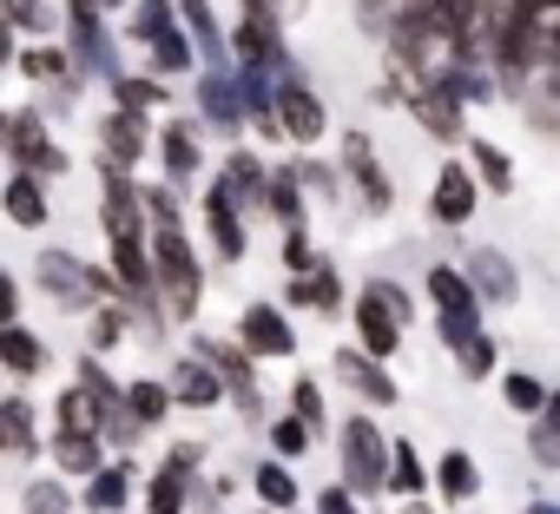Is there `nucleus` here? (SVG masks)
Segmentation results:
<instances>
[{
    "label": "nucleus",
    "mask_w": 560,
    "mask_h": 514,
    "mask_svg": "<svg viewBox=\"0 0 560 514\" xmlns=\"http://www.w3.org/2000/svg\"><path fill=\"white\" fill-rule=\"evenodd\" d=\"M145 237H152V291L165 297V317H198L205 304V278H198V257L191 237L178 224V198L172 191H145Z\"/></svg>",
    "instance_id": "nucleus-1"
},
{
    "label": "nucleus",
    "mask_w": 560,
    "mask_h": 514,
    "mask_svg": "<svg viewBox=\"0 0 560 514\" xmlns=\"http://www.w3.org/2000/svg\"><path fill=\"white\" fill-rule=\"evenodd\" d=\"M34 278H40V291L60 311H100L106 297H126L100 265H86V257H73V250H40L34 257Z\"/></svg>",
    "instance_id": "nucleus-2"
},
{
    "label": "nucleus",
    "mask_w": 560,
    "mask_h": 514,
    "mask_svg": "<svg viewBox=\"0 0 560 514\" xmlns=\"http://www.w3.org/2000/svg\"><path fill=\"white\" fill-rule=\"evenodd\" d=\"M132 40L152 54V73H185L198 60L191 34L178 21V0H132Z\"/></svg>",
    "instance_id": "nucleus-3"
},
{
    "label": "nucleus",
    "mask_w": 560,
    "mask_h": 514,
    "mask_svg": "<svg viewBox=\"0 0 560 514\" xmlns=\"http://www.w3.org/2000/svg\"><path fill=\"white\" fill-rule=\"evenodd\" d=\"M337 462H343V488L357 501L363 494H383V481H389V435L370 416H350L337 429Z\"/></svg>",
    "instance_id": "nucleus-4"
},
{
    "label": "nucleus",
    "mask_w": 560,
    "mask_h": 514,
    "mask_svg": "<svg viewBox=\"0 0 560 514\" xmlns=\"http://www.w3.org/2000/svg\"><path fill=\"white\" fill-rule=\"evenodd\" d=\"M67 54H73V73H86V80H113L119 73V54H113L100 0H67Z\"/></svg>",
    "instance_id": "nucleus-5"
},
{
    "label": "nucleus",
    "mask_w": 560,
    "mask_h": 514,
    "mask_svg": "<svg viewBox=\"0 0 560 514\" xmlns=\"http://www.w3.org/2000/svg\"><path fill=\"white\" fill-rule=\"evenodd\" d=\"M277 126H284V139H291V145H317V139H324V126H330V113H324L317 86H311L291 60L277 67Z\"/></svg>",
    "instance_id": "nucleus-6"
},
{
    "label": "nucleus",
    "mask_w": 560,
    "mask_h": 514,
    "mask_svg": "<svg viewBox=\"0 0 560 514\" xmlns=\"http://www.w3.org/2000/svg\"><path fill=\"white\" fill-rule=\"evenodd\" d=\"M191 350L218 370V383H224V396L244 409V422H264V402H257V357H250L244 343H218V337H198Z\"/></svg>",
    "instance_id": "nucleus-7"
},
{
    "label": "nucleus",
    "mask_w": 560,
    "mask_h": 514,
    "mask_svg": "<svg viewBox=\"0 0 560 514\" xmlns=\"http://www.w3.org/2000/svg\"><path fill=\"white\" fill-rule=\"evenodd\" d=\"M8 159H14V172H34V178H60L67 172V152H60V139L47 132L40 113H14L8 119Z\"/></svg>",
    "instance_id": "nucleus-8"
},
{
    "label": "nucleus",
    "mask_w": 560,
    "mask_h": 514,
    "mask_svg": "<svg viewBox=\"0 0 560 514\" xmlns=\"http://www.w3.org/2000/svg\"><path fill=\"white\" fill-rule=\"evenodd\" d=\"M237 343H244L257 363L298 357V330H291V317L277 311V304H244V317H237Z\"/></svg>",
    "instance_id": "nucleus-9"
},
{
    "label": "nucleus",
    "mask_w": 560,
    "mask_h": 514,
    "mask_svg": "<svg viewBox=\"0 0 560 514\" xmlns=\"http://www.w3.org/2000/svg\"><path fill=\"white\" fill-rule=\"evenodd\" d=\"M205 231H211V250H218V265H237V257L250 250V237H244V205L231 198V185L224 178H211V191H205Z\"/></svg>",
    "instance_id": "nucleus-10"
},
{
    "label": "nucleus",
    "mask_w": 560,
    "mask_h": 514,
    "mask_svg": "<svg viewBox=\"0 0 560 514\" xmlns=\"http://www.w3.org/2000/svg\"><path fill=\"white\" fill-rule=\"evenodd\" d=\"M475 198H481V178H475V165H462V159H448V165L435 172V191H429V211H435V224H448V231H462V224L475 218Z\"/></svg>",
    "instance_id": "nucleus-11"
},
{
    "label": "nucleus",
    "mask_w": 560,
    "mask_h": 514,
    "mask_svg": "<svg viewBox=\"0 0 560 514\" xmlns=\"http://www.w3.org/2000/svg\"><path fill=\"white\" fill-rule=\"evenodd\" d=\"M409 113H416L422 132H435L442 145H462V139H468V126H462V100H455L442 80H416V86H409Z\"/></svg>",
    "instance_id": "nucleus-12"
},
{
    "label": "nucleus",
    "mask_w": 560,
    "mask_h": 514,
    "mask_svg": "<svg viewBox=\"0 0 560 514\" xmlns=\"http://www.w3.org/2000/svg\"><path fill=\"white\" fill-rule=\"evenodd\" d=\"M343 172L357 178V191H363V205H370L376 218L396 205V185H389V172H383V159L370 152V139H363V132H343Z\"/></svg>",
    "instance_id": "nucleus-13"
},
{
    "label": "nucleus",
    "mask_w": 560,
    "mask_h": 514,
    "mask_svg": "<svg viewBox=\"0 0 560 514\" xmlns=\"http://www.w3.org/2000/svg\"><path fill=\"white\" fill-rule=\"evenodd\" d=\"M337 376L370 402V409H389V402H402V389H396V376L383 370V357H370L363 343L357 350H337Z\"/></svg>",
    "instance_id": "nucleus-14"
},
{
    "label": "nucleus",
    "mask_w": 560,
    "mask_h": 514,
    "mask_svg": "<svg viewBox=\"0 0 560 514\" xmlns=\"http://www.w3.org/2000/svg\"><path fill=\"white\" fill-rule=\"evenodd\" d=\"M145 145H152V139H145V113H126V106H119V113L100 126V165L132 172V165L145 159Z\"/></svg>",
    "instance_id": "nucleus-15"
},
{
    "label": "nucleus",
    "mask_w": 560,
    "mask_h": 514,
    "mask_svg": "<svg viewBox=\"0 0 560 514\" xmlns=\"http://www.w3.org/2000/svg\"><path fill=\"white\" fill-rule=\"evenodd\" d=\"M350 317H357V343H363L370 357H383V363H389V357H396V343H402V317H396L376 291H363Z\"/></svg>",
    "instance_id": "nucleus-16"
},
{
    "label": "nucleus",
    "mask_w": 560,
    "mask_h": 514,
    "mask_svg": "<svg viewBox=\"0 0 560 514\" xmlns=\"http://www.w3.org/2000/svg\"><path fill=\"white\" fill-rule=\"evenodd\" d=\"M231 47H237V60H264V67H284V60H291L284 21H277V14H244L237 34H231Z\"/></svg>",
    "instance_id": "nucleus-17"
},
{
    "label": "nucleus",
    "mask_w": 560,
    "mask_h": 514,
    "mask_svg": "<svg viewBox=\"0 0 560 514\" xmlns=\"http://www.w3.org/2000/svg\"><path fill=\"white\" fill-rule=\"evenodd\" d=\"M468 284H475L481 304H514V297H521V278H514V265H508L494 244H475V257H468Z\"/></svg>",
    "instance_id": "nucleus-18"
},
{
    "label": "nucleus",
    "mask_w": 560,
    "mask_h": 514,
    "mask_svg": "<svg viewBox=\"0 0 560 514\" xmlns=\"http://www.w3.org/2000/svg\"><path fill=\"white\" fill-rule=\"evenodd\" d=\"M224 402V383H218V370L191 350L178 370H172V409H218Z\"/></svg>",
    "instance_id": "nucleus-19"
},
{
    "label": "nucleus",
    "mask_w": 560,
    "mask_h": 514,
    "mask_svg": "<svg viewBox=\"0 0 560 514\" xmlns=\"http://www.w3.org/2000/svg\"><path fill=\"white\" fill-rule=\"evenodd\" d=\"M0 211H8L21 231H40L47 218H54V198H47V178H34V172H14L8 178V191H0Z\"/></svg>",
    "instance_id": "nucleus-20"
},
{
    "label": "nucleus",
    "mask_w": 560,
    "mask_h": 514,
    "mask_svg": "<svg viewBox=\"0 0 560 514\" xmlns=\"http://www.w3.org/2000/svg\"><path fill=\"white\" fill-rule=\"evenodd\" d=\"M514 14L527 27V47L540 67H560V0H514Z\"/></svg>",
    "instance_id": "nucleus-21"
},
{
    "label": "nucleus",
    "mask_w": 560,
    "mask_h": 514,
    "mask_svg": "<svg viewBox=\"0 0 560 514\" xmlns=\"http://www.w3.org/2000/svg\"><path fill=\"white\" fill-rule=\"evenodd\" d=\"M198 113H205L218 132H237V126H244V106H237V73L211 67V73L198 80Z\"/></svg>",
    "instance_id": "nucleus-22"
},
{
    "label": "nucleus",
    "mask_w": 560,
    "mask_h": 514,
    "mask_svg": "<svg viewBox=\"0 0 560 514\" xmlns=\"http://www.w3.org/2000/svg\"><path fill=\"white\" fill-rule=\"evenodd\" d=\"M298 311H317V317H330V311H343V278H337V265H311V271H298L291 278V291H284Z\"/></svg>",
    "instance_id": "nucleus-23"
},
{
    "label": "nucleus",
    "mask_w": 560,
    "mask_h": 514,
    "mask_svg": "<svg viewBox=\"0 0 560 514\" xmlns=\"http://www.w3.org/2000/svg\"><path fill=\"white\" fill-rule=\"evenodd\" d=\"M178 21H185V34H191V54H198L205 67H224L231 40H224V27H218V14H211V0H178Z\"/></svg>",
    "instance_id": "nucleus-24"
},
{
    "label": "nucleus",
    "mask_w": 560,
    "mask_h": 514,
    "mask_svg": "<svg viewBox=\"0 0 560 514\" xmlns=\"http://www.w3.org/2000/svg\"><path fill=\"white\" fill-rule=\"evenodd\" d=\"M0 370H14V376H40L47 370V343L14 317V324H0Z\"/></svg>",
    "instance_id": "nucleus-25"
},
{
    "label": "nucleus",
    "mask_w": 560,
    "mask_h": 514,
    "mask_svg": "<svg viewBox=\"0 0 560 514\" xmlns=\"http://www.w3.org/2000/svg\"><path fill=\"white\" fill-rule=\"evenodd\" d=\"M100 429H106L100 396H93L86 383H73V389L60 396V409H54V435H100Z\"/></svg>",
    "instance_id": "nucleus-26"
},
{
    "label": "nucleus",
    "mask_w": 560,
    "mask_h": 514,
    "mask_svg": "<svg viewBox=\"0 0 560 514\" xmlns=\"http://www.w3.org/2000/svg\"><path fill=\"white\" fill-rule=\"evenodd\" d=\"M126 501H132V462H113V468L100 462V468L86 475V507H93V514H119Z\"/></svg>",
    "instance_id": "nucleus-27"
},
{
    "label": "nucleus",
    "mask_w": 560,
    "mask_h": 514,
    "mask_svg": "<svg viewBox=\"0 0 560 514\" xmlns=\"http://www.w3.org/2000/svg\"><path fill=\"white\" fill-rule=\"evenodd\" d=\"M435 488H442V501H475V488H481L475 455H468V448H442V462H435Z\"/></svg>",
    "instance_id": "nucleus-28"
},
{
    "label": "nucleus",
    "mask_w": 560,
    "mask_h": 514,
    "mask_svg": "<svg viewBox=\"0 0 560 514\" xmlns=\"http://www.w3.org/2000/svg\"><path fill=\"white\" fill-rule=\"evenodd\" d=\"M0 435H8V455H40V429H34L27 396H0Z\"/></svg>",
    "instance_id": "nucleus-29"
},
{
    "label": "nucleus",
    "mask_w": 560,
    "mask_h": 514,
    "mask_svg": "<svg viewBox=\"0 0 560 514\" xmlns=\"http://www.w3.org/2000/svg\"><path fill=\"white\" fill-rule=\"evenodd\" d=\"M159 159H165V178H172V185H185V178L198 172V132H191L185 119H178V126H165V132H159Z\"/></svg>",
    "instance_id": "nucleus-30"
},
{
    "label": "nucleus",
    "mask_w": 560,
    "mask_h": 514,
    "mask_svg": "<svg viewBox=\"0 0 560 514\" xmlns=\"http://www.w3.org/2000/svg\"><path fill=\"white\" fill-rule=\"evenodd\" d=\"M468 152H475V178H481V191L508 198V191H514V159H508L494 139H468Z\"/></svg>",
    "instance_id": "nucleus-31"
},
{
    "label": "nucleus",
    "mask_w": 560,
    "mask_h": 514,
    "mask_svg": "<svg viewBox=\"0 0 560 514\" xmlns=\"http://www.w3.org/2000/svg\"><path fill=\"white\" fill-rule=\"evenodd\" d=\"M429 304H435V311H481L468 271H455V265H435V271H429Z\"/></svg>",
    "instance_id": "nucleus-32"
},
{
    "label": "nucleus",
    "mask_w": 560,
    "mask_h": 514,
    "mask_svg": "<svg viewBox=\"0 0 560 514\" xmlns=\"http://www.w3.org/2000/svg\"><path fill=\"white\" fill-rule=\"evenodd\" d=\"M389 494H429V468H422V455H416V442H389V481H383Z\"/></svg>",
    "instance_id": "nucleus-33"
},
{
    "label": "nucleus",
    "mask_w": 560,
    "mask_h": 514,
    "mask_svg": "<svg viewBox=\"0 0 560 514\" xmlns=\"http://www.w3.org/2000/svg\"><path fill=\"white\" fill-rule=\"evenodd\" d=\"M185 501H191V475L165 462V468L145 481V514H185Z\"/></svg>",
    "instance_id": "nucleus-34"
},
{
    "label": "nucleus",
    "mask_w": 560,
    "mask_h": 514,
    "mask_svg": "<svg viewBox=\"0 0 560 514\" xmlns=\"http://www.w3.org/2000/svg\"><path fill=\"white\" fill-rule=\"evenodd\" d=\"M224 185H231V198H237L244 211H250V205L264 211V185H270V178H264V165H257L250 152H231V159H224Z\"/></svg>",
    "instance_id": "nucleus-35"
},
{
    "label": "nucleus",
    "mask_w": 560,
    "mask_h": 514,
    "mask_svg": "<svg viewBox=\"0 0 560 514\" xmlns=\"http://www.w3.org/2000/svg\"><path fill=\"white\" fill-rule=\"evenodd\" d=\"M126 409L139 416V429L165 422V416H172V383H159V376H139V383H126Z\"/></svg>",
    "instance_id": "nucleus-36"
},
{
    "label": "nucleus",
    "mask_w": 560,
    "mask_h": 514,
    "mask_svg": "<svg viewBox=\"0 0 560 514\" xmlns=\"http://www.w3.org/2000/svg\"><path fill=\"white\" fill-rule=\"evenodd\" d=\"M298 191H304V185H298V172H277V178L264 185V211L284 224V231H291V224H304V198H298Z\"/></svg>",
    "instance_id": "nucleus-37"
},
{
    "label": "nucleus",
    "mask_w": 560,
    "mask_h": 514,
    "mask_svg": "<svg viewBox=\"0 0 560 514\" xmlns=\"http://www.w3.org/2000/svg\"><path fill=\"white\" fill-rule=\"evenodd\" d=\"M250 488H257V501H270V507H298V475H291L284 462H257Z\"/></svg>",
    "instance_id": "nucleus-38"
},
{
    "label": "nucleus",
    "mask_w": 560,
    "mask_h": 514,
    "mask_svg": "<svg viewBox=\"0 0 560 514\" xmlns=\"http://www.w3.org/2000/svg\"><path fill=\"white\" fill-rule=\"evenodd\" d=\"M93 357H113L119 343H126V297H106L100 311H93Z\"/></svg>",
    "instance_id": "nucleus-39"
},
{
    "label": "nucleus",
    "mask_w": 560,
    "mask_h": 514,
    "mask_svg": "<svg viewBox=\"0 0 560 514\" xmlns=\"http://www.w3.org/2000/svg\"><path fill=\"white\" fill-rule=\"evenodd\" d=\"M264 435H270V448L277 455H311V442H317V429L291 409V416H277V422H264Z\"/></svg>",
    "instance_id": "nucleus-40"
},
{
    "label": "nucleus",
    "mask_w": 560,
    "mask_h": 514,
    "mask_svg": "<svg viewBox=\"0 0 560 514\" xmlns=\"http://www.w3.org/2000/svg\"><path fill=\"white\" fill-rule=\"evenodd\" d=\"M113 100H119L126 113H152V106H165V86H159V73H152V80H139V73H113Z\"/></svg>",
    "instance_id": "nucleus-41"
},
{
    "label": "nucleus",
    "mask_w": 560,
    "mask_h": 514,
    "mask_svg": "<svg viewBox=\"0 0 560 514\" xmlns=\"http://www.w3.org/2000/svg\"><path fill=\"white\" fill-rule=\"evenodd\" d=\"M54 462L67 475H93L106 455H100V435H54Z\"/></svg>",
    "instance_id": "nucleus-42"
},
{
    "label": "nucleus",
    "mask_w": 560,
    "mask_h": 514,
    "mask_svg": "<svg viewBox=\"0 0 560 514\" xmlns=\"http://www.w3.org/2000/svg\"><path fill=\"white\" fill-rule=\"evenodd\" d=\"M21 73H27V80H67V73H73V54L54 47V40H40V47L21 54Z\"/></svg>",
    "instance_id": "nucleus-43"
},
{
    "label": "nucleus",
    "mask_w": 560,
    "mask_h": 514,
    "mask_svg": "<svg viewBox=\"0 0 560 514\" xmlns=\"http://www.w3.org/2000/svg\"><path fill=\"white\" fill-rule=\"evenodd\" d=\"M501 402L514 409V416H540V402H547V383H534V376H501Z\"/></svg>",
    "instance_id": "nucleus-44"
},
{
    "label": "nucleus",
    "mask_w": 560,
    "mask_h": 514,
    "mask_svg": "<svg viewBox=\"0 0 560 514\" xmlns=\"http://www.w3.org/2000/svg\"><path fill=\"white\" fill-rule=\"evenodd\" d=\"M435 330L448 350H462L468 337H481V311H435Z\"/></svg>",
    "instance_id": "nucleus-45"
},
{
    "label": "nucleus",
    "mask_w": 560,
    "mask_h": 514,
    "mask_svg": "<svg viewBox=\"0 0 560 514\" xmlns=\"http://www.w3.org/2000/svg\"><path fill=\"white\" fill-rule=\"evenodd\" d=\"M455 363H462V376H475V383H481V376H494V337H488V330H481V337H468V343L455 350Z\"/></svg>",
    "instance_id": "nucleus-46"
},
{
    "label": "nucleus",
    "mask_w": 560,
    "mask_h": 514,
    "mask_svg": "<svg viewBox=\"0 0 560 514\" xmlns=\"http://www.w3.org/2000/svg\"><path fill=\"white\" fill-rule=\"evenodd\" d=\"M527 448H534V462H540V468H560V416H547V409H540V422H534Z\"/></svg>",
    "instance_id": "nucleus-47"
},
{
    "label": "nucleus",
    "mask_w": 560,
    "mask_h": 514,
    "mask_svg": "<svg viewBox=\"0 0 560 514\" xmlns=\"http://www.w3.org/2000/svg\"><path fill=\"white\" fill-rule=\"evenodd\" d=\"M80 383H86V389L100 396V409H113V402H126V383H113L100 357H86V363H80Z\"/></svg>",
    "instance_id": "nucleus-48"
},
{
    "label": "nucleus",
    "mask_w": 560,
    "mask_h": 514,
    "mask_svg": "<svg viewBox=\"0 0 560 514\" xmlns=\"http://www.w3.org/2000/svg\"><path fill=\"white\" fill-rule=\"evenodd\" d=\"M291 409H298L311 429H324V389H317V376H298V383H291Z\"/></svg>",
    "instance_id": "nucleus-49"
},
{
    "label": "nucleus",
    "mask_w": 560,
    "mask_h": 514,
    "mask_svg": "<svg viewBox=\"0 0 560 514\" xmlns=\"http://www.w3.org/2000/svg\"><path fill=\"white\" fill-rule=\"evenodd\" d=\"M21 501H27V514H67V507H73L60 481H27V494H21Z\"/></svg>",
    "instance_id": "nucleus-50"
},
{
    "label": "nucleus",
    "mask_w": 560,
    "mask_h": 514,
    "mask_svg": "<svg viewBox=\"0 0 560 514\" xmlns=\"http://www.w3.org/2000/svg\"><path fill=\"white\" fill-rule=\"evenodd\" d=\"M284 265H291V278H298V271H311V265H324L317 244L304 237V224H291V231H284Z\"/></svg>",
    "instance_id": "nucleus-51"
},
{
    "label": "nucleus",
    "mask_w": 560,
    "mask_h": 514,
    "mask_svg": "<svg viewBox=\"0 0 560 514\" xmlns=\"http://www.w3.org/2000/svg\"><path fill=\"white\" fill-rule=\"evenodd\" d=\"M363 291H376V297H383V304H389V311H396V317H402V324H409V317H416V297H409V291H402V284H396V278H370V284H363Z\"/></svg>",
    "instance_id": "nucleus-52"
},
{
    "label": "nucleus",
    "mask_w": 560,
    "mask_h": 514,
    "mask_svg": "<svg viewBox=\"0 0 560 514\" xmlns=\"http://www.w3.org/2000/svg\"><path fill=\"white\" fill-rule=\"evenodd\" d=\"M291 172H298V185H311L317 198H330V191H337V172H330V165H311V159H304V165H291Z\"/></svg>",
    "instance_id": "nucleus-53"
},
{
    "label": "nucleus",
    "mask_w": 560,
    "mask_h": 514,
    "mask_svg": "<svg viewBox=\"0 0 560 514\" xmlns=\"http://www.w3.org/2000/svg\"><path fill=\"white\" fill-rule=\"evenodd\" d=\"M317 514H363V507H357V494L337 481V488H317Z\"/></svg>",
    "instance_id": "nucleus-54"
},
{
    "label": "nucleus",
    "mask_w": 560,
    "mask_h": 514,
    "mask_svg": "<svg viewBox=\"0 0 560 514\" xmlns=\"http://www.w3.org/2000/svg\"><path fill=\"white\" fill-rule=\"evenodd\" d=\"M21 27H14V14L8 8H0V67H8V60H21V40H14Z\"/></svg>",
    "instance_id": "nucleus-55"
},
{
    "label": "nucleus",
    "mask_w": 560,
    "mask_h": 514,
    "mask_svg": "<svg viewBox=\"0 0 560 514\" xmlns=\"http://www.w3.org/2000/svg\"><path fill=\"white\" fill-rule=\"evenodd\" d=\"M14 317H21V284L0 271V324H14Z\"/></svg>",
    "instance_id": "nucleus-56"
},
{
    "label": "nucleus",
    "mask_w": 560,
    "mask_h": 514,
    "mask_svg": "<svg viewBox=\"0 0 560 514\" xmlns=\"http://www.w3.org/2000/svg\"><path fill=\"white\" fill-rule=\"evenodd\" d=\"M165 462H172V468H185V475H198V462H205V448H198V442H178V448H172Z\"/></svg>",
    "instance_id": "nucleus-57"
},
{
    "label": "nucleus",
    "mask_w": 560,
    "mask_h": 514,
    "mask_svg": "<svg viewBox=\"0 0 560 514\" xmlns=\"http://www.w3.org/2000/svg\"><path fill=\"white\" fill-rule=\"evenodd\" d=\"M244 14H277V0H244Z\"/></svg>",
    "instance_id": "nucleus-58"
},
{
    "label": "nucleus",
    "mask_w": 560,
    "mask_h": 514,
    "mask_svg": "<svg viewBox=\"0 0 560 514\" xmlns=\"http://www.w3.org/2000/svg\"><path fill=\"white\" fill-rule=\"evenodd\" d=\"M521 514H560V507H553V501H527Z\"/></svg>",
    "instance_id": "nucleus-59"
},
{
    "label": "nucleus",
    "mask_w": 560,
    "mask_h": 514,
    "mask_svg": "<svg viewBox=\"0 0 560 514\" xmlns=\"http://www.w3.org/2000/svg\"><path fill=\"white\" fill-rule=\"evenodd\" d=\"M402 514H429V507H422V494H409V507H402Z\"/></svg>",
    "instance_id": "nucleus-60"
},
{
    "label": "nucleus",
    "mask_w": 560,
    "mask_h": 514,
    "mask_svg": "<svg viewBox=\"0 0 560 514\" xmlns=\"http://www.w3.org/2000/svg\"><path fill=\"white\" fill-rule=\"evenodd\" d=\"M0 152H8V113H0Z\"/></svg>",
    "instance_id": "nucleus-61"
},
{
    "label": "nucleus",
    "mask_w": 560,
    "mask_h": 514,
    "mask_svg": "<svg viewBox=\"0 0 560 514\" xmlns=\"http://www.w3.org/2000/svg\"><path fill=\"white\" fill-rule=\"evenodd\" d=\"M0 455H8V435H0Z\"/></svg>",
    "instance_id": "nucleus-62"
},
{
    "label": "nucleus",
    "mask_w": 560,
    "mask_h": 514,
    "mask_svg": "<svg viewBox=\"0 0 560 514\" xmlns=\"http://www.w3.org/2000/svg\"><path fill=\"white\" fill-rule=\"evenodd\" d=\"M284 514H298V507H284Z\"/></svg>",
    "instance_id": "nucleus-63"
}]
</instances>
